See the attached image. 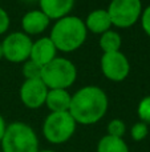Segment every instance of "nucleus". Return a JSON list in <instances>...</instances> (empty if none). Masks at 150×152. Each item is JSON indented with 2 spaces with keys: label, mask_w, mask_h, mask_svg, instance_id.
<instances>
[{
  "label": "nucleus",
  "mask_w": 150,
  "mask_h": 152,
  "mask_svg": "<svg viewBox=\"0 0 150 152\" xmlns=\"http://www.w3.org/2000/svg\"><path fill=\"white\" fill-rule=\"evenodd\" d=\"M108 111V96L100 87L88 86L79 89L72 96L68 112L74 121L84 126H90L105 116Z\"/></svg>",
  "instance_id": "f257e3e1"
},
{
  "label": "nucleus",
  "mask_w": 150,
  "mask_h": 152,
  "mask_svg": "<svg viewBox=\"0 0 150 152\" xmlns=\"http://www.w3.org/2000/svg\"><path fill=\"white\" fill-rule=\"evenodd\" d=\"M85 21L77 16H65L56 20L52 27L49 39L53 42L57 51L73 52L79 50L87 40Z\"/></svg>",
  "instance_id": "f03ea898"
},
{
  "label": "nucleus",
  "mask_w": 150,
  "mask_h": 152,
  "mask_svg": "<svg viewBox=\"0 0 150 152\" xmlns=\"http://www.w3.org/2000/svg\"><path fill=\"white\" fill-rule=\"evenodd\" d=\"M1 148L3 152H39V139L28 124L15 121L7 126Z\"/></svg>",
  "instance_id": "7ed1b4c3"
},
{
  "label": "nucleus",
  "mask_w": 150,
  "mask_h": 152,
  "mask_svg": "<svg viewBox=\"0 0 150 152\" xmlns=\"http://www.w3.org/2000/svg\"><path fill=\"white\" fill-rule=\"evenodd\" d=\"M77 68L71 60L55 58L43 67L41 80L48 89H66L76 81Z\"/></svg>",
  "instance_id": "20e7f679"
},
{
  "label": "nucleus",
  "mask_w": 150,
  "mask_h": 152,
  "mask_svg": "<svg viewBox=\"0 0 150 152\" xmlns=\"http://www.w3.org/2000/svg\"><path fill=\"white\" fill-rule=\"evenodd\" d=\"M76 124L69 112H50L43 124V134L52 144H63L73 136Z\"/></svg>",
  "instance_id": "39448f33"
},
{
  "label": "nucleus",
  "mask_w": 150,
  "mask_h": 152,
  "mask_svg": "<svg viewBox=\"0 0 150 152\" xmlns=\"http://www.w3.org/2000/svg\"><path fill=\"white\" fill-rule=\"evenodd\" d=\"M112 26L128 28L137 23L142 13L141 0H112L108 7Z\"/></svg>",
  "instance_id": "423d86ee"
},
{
  "label": "nucleus",
  "mask_w": 150,
  "mask_h": 152,
  "mask_svg": "<svg viewBox=\"0 0 150 152\" xmlns=\"http://www.w3.org/2000/svg\"><path fill=\"white\" fill-rule=\"evenodd\" d=\"M33 42L24 32H12L1 42L3 53L8 61L23 63L29 59Z\"/></svg>",
  "instance_id": "0eeeda50"
},
{
  "label": "nucleus",
  "mask_w": 150,
  "mask_h": 152,
  "mask_svg": "<svg viewBox=\"0 0 150 152\" xmlns=\"http://www.w3.org/2000/svg\"><path fill=\"white\" fill-rule=\"evenodd\" d=\"M101 71L104 76L112 81H122L130 72V64L122 52L104 53L101 58Z\"/></svg>",
  "instance_id": "6e6552de"
},
{
  "label": "nucleus",
  "mask_w": 150,
  "mask_h": 152,
  "mask_svg": "<svg viewBox=\"0 0 150 152\" xmlns=\"http://www.w3.org/2000/svg\"><path fill=\"white\" fill-rule=\"evenodd\" d=\"M48 91L49 89L43 83L41 79L25 80L20 87V99L25 107L37 110L45 104Z\"/></svg>",
  "instance_id": "1a4fd4ad"
},
{
  "label": "nucleus",
  "mask_w": 150,
  "mask_h": 152,
  "mask_svg": "<svg viewBox=\"0 0 150 152\" xmlns=\"http://www.w3.org/2000/svg\"><path fill=\"white\" fill-rule=\"evenodd\" d=\"M56 52H57V48L55 47L53 42L49 37H40L32 44L29 59L44 67L48 63H50L55 58H57Z\"/></svg>",
  "instance_id": "9d476101"
},
{
  "label": "nucleus",
  "mask_w": 150,
  "mask_h": 152,
  "mask_svg": "<svg viewBox=\"0 0 150 152\" xmlns=\"http://www.w3.org/2000/svg\"><path fill=\"white\" fill-rule=\"evenodd\" d=\"M50 19L41 12L40 10H32L27 12L21 19V27L24 34L27 35H39L44 32L49 26Z\"/></svg>",
  "instance_id": "9b49d317"
},
{
  "label": "nucleus",
  "mask_w": 150,
  "mask_h": 152,
  "mask_svg": "<svg viewBox=\"0 0 150 152\" xmlns=\"http://www.w3.org/2000/svg\"><path fill=\"white\" fill-rule=\"evenodd\" d=\"M40 11L49 19H63L68 16L74 5V0H39Z\"/></svg>",
  "instance_id": "f8f14e48"
},
{
  "label": "nucleus",
  "mask_w": 150,
  "mask_h": 152,
  "mask_svg": "<svg viewBox=\"0 0 150 152\" xmlns=\"http://www.w3.org/2000/svg\"><path fill=\"white\" fill-rule=\"evenodd\" d=\"M72 96L66 89H49L45 99V104L50 112H68L71 107Z\"/></svg>",
  "instance_id": "ddd939ff"
},
{
  "label": "nucleus",
  "mask_w": 150,
  "mask_h": 152,
  "mask_svg": "<svg viewBox=\"0 0 150 152\" xmlns=\"http://www.w3.org/2000/svg\"><path fill=\"white\" fill-rule=\"evenodd\" d=\"M85 27L93 34H105L112 27V21L106 10H94L88 15Z\"/></svg>",
  "instance_id": "4468645a"
},
{
  "label": "nucleus",
  "mask_w": 150,
  "mask_h": 152,
  "mask_svg": "<svg viewBox=\"0 0 150 152\" xmlns=\"http://www.w3.org/2000/svg\"><path fill=\"white\" fill-rule=\"evenodd\" d=\"M97 152H129V147L121 137L106 136L101 137L97 144Z\"/></svg>",
  "instance_id": "2eb2a0df"
},
{
  "label": "nucleus",
  "mask_w": 150,
  "mask_h": 152,
  "mask_svg": "<svg viewBox=\"0 0 150 152\" xmlns=\"http://www.w3.org/2000/svg\"><path fill=\"white\" fill-rule=\"evenodd\" d=\"M121 36L118 32L116 31H106L105 34L101 35L100 37V47L104 51V53H110V52H117L121 48Z\"/></svg>",
  "instance_id": "dca6fc26"
},
{
  "label": "nucleus",
  "mask_w": 150,
  "mask_h": 152,
  "mask_svg": "<svg viewBox=\"0 0 150 152\" xmlns=\"http://www.w3.org/2000/svg\"><path fill=\"white\" fill-rule=\"evenodd\" d=\"M23 75L25 77V80H35V79H41L43 74V66L37 64L36 61L28 59L27 61H24L23 64Z\"/></svg>",
  "instance_id": "f3484780"
},
{
  "label": "nucleus",
  "mask_w": 150,
  "mask_h": 152,
  "mask_svg": "<svg viewBox=\"0 0 150 152\" xmlns=\"http://www.w3.org/2000/svg\"><path fill=\"white\" fill-rule=\"evenodd\" d=\"M126 132V126L121 119H113L109 121L108 124V135L113 137H121L125 135Z\"/></svg>",
  "instance_id": "a211bd4d"
},
{
  "label": "nucleus",
  "mask_w": 150,
  "mask_h": 152,
  "mask_svg": "<svg viewBox=\"0 0 150 152\" xmlns=\"http://www.w3.org/2000/svg\"><path fill=\"white\" fill-rule=\"evenodd\" d=\"M138 116H140L141 121L145 124H150V96L144 97L138 104Z\"/></svg>",
  "instance_id": "6ab92c4d"
},
{
  "label": "nucleus",
  "mask_w": 150,
  "mask_h": 152,
  "mask_svg": "<svg viewBox=\"0 0 150 152\" xmlns=\"http://www.w3.org/2000/svg\"><path fill=\"white\" fill-rule=\"evenodd\" d=\"M148 134H149V127H148V124L142 123V121L136 123L134 126L132 127V129H130V135H132L133 140H136V142L144 140L148 136Z\"/></svg>",
  "instance_id": "aec40b11"
},
{
  "label": "nucleus",
  "mask_w": 150,
  "mask_h": 152,
  "mask_svg": "<svg viewBox=\"0 0 150 152\" xmlns=\"http://www.w3.org/2000/svg\"><path fill=\"white\" fill-rule=\"evenodd\" d=\"M8 28H9V16L7 11L0 7V35L7 32Z\"/></svg>",
  "instance_id": "412c9836"
},
{
  "label": "nucleus",
  "mask_w": 150,
  "mask_h": 152,
  "mask_svg": "<svg viewBox=\"0 0 150 152\" xmlns=\"http://www.w3.org/2000/svg\"><path fill=\"white\" fill-rule=\"evenodd\" d=\"M141 23H142L144 31L150 36V5L145 8L142 13H141Z\"/></svg>",
  "instance_id": "4be33fe9"
},
{
  "label": "nucleus",
  "mask_w": 150,
  "mask_h": 152,
  "mask_svg": "<svg viewBox=\"0 0 150 152\" xmlns=\"http://www.w3.org/2000/svg\"><path fill=\"white\" fill-rule=\"evenodd\" d=\"M5 129H7V124H5V120L3 119V116L0 115V143H1L3 136L5 134Z\"/></svg>",
  "instance_id": "5701e85b"
},
{
  "label": "nucleus",
  "mask_w": 150,
  "mask_h": 152,
  "mask_svg": "<svg viewBox=\"0 0 150 152\" xmlns=\"http://www.w3.org/2000/svg\"><path fill=\"white\" fill-rule=\"evenodd\" d=\"M4 58V53H3V45H1V43H0V60Z\"/></svg>",
  "instance_id": "b1692460"
},
{
  "label": "nucleus",
  "mask_w": 150,
  "mask_h": 152,
  "mask_svg": "<svg viewBox=\"0 0 150 152\" xmlns=\"http://www.w3.org/2000/svg\"><path fill=\"white\" fill-rule=\"evenodd\" d=\"M39 152H56V151H52V150H43V151H40L39 150Z\"/></svg>",
  "instance_id": "393cba45"
},
{
  "label": "nucleus",
  "mask_w": 150,
  "mask_h": 152,
  "mask_svg": "<svg viewBox=\"0 0 150 152\" xmlns=\"http://www.w3.org/2000/svg\"><path fill=\"white\" fill-rule=\"evenodd\" d=\"M24 1H27V3H35V1H39V0H24Z\"/></svg>",
  "instance_id": "a878e982"
},
{
  "label": "nucleus",
  "mask_w": 150,
  "mask_h": 152,
  "mask_svg": "<svg viewBox=\"0 0 150 152\" xmlns=\"http://www.w3.org/2000/svg\"><path fill=\"white\" fill-rule=\"evenodd\" d=\"M0 152H3V151H0Z\"/></svg>",
  "instance_id": "bb28decb"
}]
</instances>
